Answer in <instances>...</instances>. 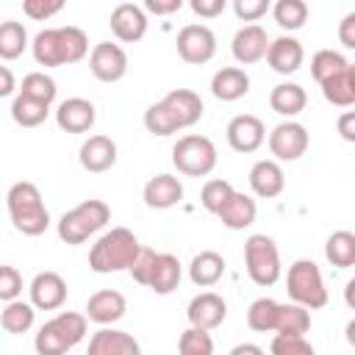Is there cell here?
I'll list each match as a JSON object with an SVG mask.
<instances>
[{"label": "cell", "instance_id": "obj_1", "mask_svg": "<svg viewBox=\"0 0 355 355\" xmlns=\"http://www.w3.org/2000/svg\"><path fill=\"white\" fill-rule=\"evenodd\" d=\"M202 97L191 89H172L144 111V128L153 136H172L202 119Z\"/></svg>", "mask_w": 355, "mask_h": 355}, {"label": "cell", "instance_id": "obj_2", "mask_svg": "<svg viewBox=\"0 0 355 355\" xmlns=\"http://www.w3.org/2000/svg\"><path fill=\"white\" fill-rule=\"evenodd\" d=\"M33 61L39 67H67L78 64L89 53V36L78 25H61V28H44L31 42Z\"/></svg>", "mask_w": 355, "mask_h": 355}, {"label": "cell", "instance_id": "obj_3", "mask_svg": "<svg viewBox=\"0 0 355 355\" xmlns=\"http://www.w3.org/2000/svg\"><path fill=\"white\" fill-rule=\"evenodd\" d=\"M141 252V244L133 230L128 227H111L103 236L94 239L89 250V269L97 275H111V272H130Z\"/></svg>", "mask_w": 355, "mask_h": 355}, {"label": "cell", "instance_id": "obj_4", "mask_svg": "<svg viewBox=\"0 0 355 355\" xmlns=\"http://www.w3.org/2000/svg\"><path fill=\"white\" fill-rule=\"evenodd\" d=\"M6 208L11 225L22 236H42L50 227V211L42 200V191L31 180H17L6 194Z\"/></svg>", "mask_w": 355, "mask_h": 355}, {"label": "cell", "instance_id": "obj_5", "mask_svg": "<svg viewBox=\"0 0 355 355\" xmlns=\"http://www.w3.org/2000/svg\"><path fill=\"white\" fill-rule=\"evenodd\" d=\"M86 330H89L86 313L61 311L39 327V333L33 338V349H36V355H67L86 338Z\"/></svg>", "mask_w": 355, "mask_h": 355}, {"label": "cell", "instance_id": "obj_6", "mask_svg": "<svg viewBox=\"0 0 355 355\" xmlns=\"http://www.w3.org/2000/svg\"><path fill=\"white\" fill-rule=\"evenodd\" d=\"M111 222V208L103 200H83L58 219V239L64 244H83Z\"/></svg>", "mask_w": 355, "mask_h": 355}, {"label": "cell", "instance_id": "obj_7", "mask_svg": "<svg viewBox=\"0 0 355 355\" xmlns=\"http://www.w3.org/2000/svg\"><path fill=\"white\" fill-rule=\"evenodd\" d=\"M286 291H288L291 302H297L308 311H319L327 305V288H324L322 272H319L316 261H311V258H297L288 266Z\"/></svg>", "mask_w": 355, "mask_h": 355}, {"label": "cell", "instance_id": "obj_8", "mask_svg": "<svg viewBox=\"0 0 355 355\" xmlns=\"http://www.w3.org/2000/svg\"><path fill=\"white\" fill-rule=\"evenodd\" d=\"M216 161H219L216 144L208 136L186 133V136H180L172 144V164L186 178H205V175H211Z\"/></svg>", "mask_w": 355, "mask_h": 355}, {"label": "cell", "instance_id": "obj_9", "mask_svg": "<svg viewBox=\"0 0 355 355\" xmlns=\"http://www.w3.org/2000/svg\"><path fill=\"white\" fill-rule=\"evenodd\" d=\"M244 269L250 280L261 288H269L280 280V250L272 236L252 233L244 241Z\"/></svg>", "mask_w": 355, "mask_h": 355}, {"label": "cell", "instance_id": "obj_10", "mask_svg": "<svg viewBox=\"0 0 355 355\" xmlns=\"http://www.w3.org/2000/svg\"><path fill=\"white\" fill-rule=\"evenodd\" d=\"M308 128L297 119H283L269 133V153L275 155V161H300L308 153Z\"/></svg>", "mask_w": 355, "mask_h": 355}, {"label": "cell", "instance_id": "obj_11", "mask_svg": "<svg viewBox=\"0 0 355 355\" xmlns=\"http://www.w3.org/2000/svg\"><path fill=\"white\" fill-rule=\"evenodd\" d=\"M178 55L186 64H208L216 55V36L202 22H189L178 31Z\"/></svg>", "mask_w": 355, "mask_h": 355}, {"label": "cell", "instance_id": "obj_12", "mask_svg": "<svg viewBox=\"0 0 355 355\" xmlns=\"http://www.w3.org/2000/svg\"><path fill=\"white\" fill-rule=\"evenodd\" d=\"M89 72L103 83H116L128 72V53L116 42H97L89 53Z\"/></svg>", "mask_w": 355, "mask_h": 355}, {"label": "cell", "instance_id": "obj_13", "mask_svg": "<svg viewBox=\"0 0 355 355\" xmlns=\"http://www.w3.org/2000/svg\"><path fill=\"white\" fill-rule=\"evenodd\" d=\"M225 136H227L230 150L250 155V153H255V150L266 141V125H263V119L255 116V114H236V116L227 122Z\"/></svg>", "mask_w": 355, "mask_h": 355}, {"label": "cell", "instance_id": "obj_14", "mask_svg": "<svg viewBox=\"0 0 355 355\" xmlns=\"http://www.w3.org/2000/svg\"><path fill=\"white\" fill-rule=\"evenodd\" d=\"M108 25H111V33H114L122 44H133V42H141V39H144L150 22H147L144 6L119 3V6H114L111 17H108Z\"/></svg>", "mask_w": 355, "mask_h": 355}, {"label": "cell", "instance_id": "obj_15", "mask_svg": "<svg viewBox=\"0 0 355 355\" xmlns=\"http://www.w3.org/2000/svg\"><path fill=\"white\" fill-rule=\"evenodd\" d=\"M269 44H272V39L266 36V31H263L261 25H241V28L233 33L230 53H233V58H236L241 67H250V64H258V61L266 58Z\"/></svg>", "mask_w": 355, "mask_h": 355}, {"label": "cell", "instance_id": "obj_16", "mask_svg": "<svg viewBox=\"0 0 355 355\" xmlns=\"http://www.w3.org/2000/svg\"><path fill=\"white\" fill-rule=\"evenodd\" d=\"M97 122V108L86 97H67L55 108V125L64 133H89Z\"/></svg>", "mask_w": 355, "mask_h": 355}, {"label": "cell", "instance_id": "obj_17", "mask_svg": "<svg viewBox=\"0 0 355 355\" xmlns=\"http://www.w3.org/2000/svg\"><path fill=\"white\" fill-rule=\"evenodd\" d=\"M28 291H31V302L36 311H58L67 302V280L50 269L33 275Z\"/></svg>", "mask_w": 355, "mask_h": 355}, {"label": "cell", "instance_id": "obj_18", "mask_svg": "<svg viewBox=\"0 0 355 355\" xmlns=\"http://www.w3.org/2000/svg\"><path fill=\"white\" fill-rule=\"evenodd\" d=\"M125 311H128V300H125L122 291H116V288H100V291H94L86 300V311L83 313H86L89 322L108 327V324H116L125 316Z\"/></svg>", "mask_w": 355, "mask_h": 355}, {"label": "cell", "instance_id": "obj_19", "mask_svg": "<svg viewBox=\"0 0 355 355\" xmlns=\"http://www.w3.org/2000/svg\"><path fill=\"white\" fill-rule=\"evenodd\" d=\"M227 316V302L216 294V291H200L197 297H191L189 308H186V319L191 327H202V330H214L225 322Z\"/></svg>", "mask_w": 355, "mask_h": 355}, {"label": "cell", "instance_id": "obj_20", "mask_svg": "<svg viewBox=\"0 0 355 355\" xmlns=\"http://www.w3.org/2000/svg\"><path fill=\"white\" fill-rule=\"evenodd\" d=\"M250 189L261 200H275L286 189V172L275 158H261L250 169Z\"/></svg>", "mask_w": 355, "mask_h": 355}, {"label": "cell", "instance_id": "obj_21", "mask_svg": "<svg viewBox=\"0 0 355 355\" xmlns=\"http://www.w3.org/2000/svg\"><path fill=\"white\" fill-rule=\"evenodd\" d=\"M305 61V47L300 39H294L291 33H283L277 39H272L269 53H266V64L277 72V75H294Z\"/></svg>", "mask_w": 355, "mask_h": 355}, {"label": "cell", "instance_id": "obj_22", "mask_svg": "<svg viewBox=\"0 0 355 355\" xmlns=\"http://www.w3.org/2000/svg\"><path fill=\"white\" fill-rule=\"evenodd\" d=\"M86 355H141V344L116 327H100L97 333H92Z\"/></svg>", "mask_w": 355, "mask_h": 355}, {"label": "cell", "instance_id": "obj_23", "mask_svg": "<svg viewBox=\"0 0 355 355\" xmlns=\"http://www.w3.org/2000/svg\"><path fill=\"white\" fill-rule=\"evenodd\" d=\"M144 205L147 208H155V211H166V208H175L180 200H183V183L180 178L169 175V172H161L155 178H150L144 183Z\"/></svg>", "mask_w": 355, "mask_h": 355}, {"label": "cell", "instance_id": "obj_24", "mask_svg": "<svg viewBox=\"0 0 355 355\" xmlns=\"http://www.w3.org/2000/svg\"><path fill=\"white\" fill-rule=\"evenodd\" d=\"M80 166L86 172H108L114 164H116V141L111 136H103V133H94L89 136L83 144H80Z\"/></svg>", "mask_w": 355, "mask_h": 355}, {"label": "cell", "instance_id": "obj_25", "mask_svg": "<svg viewBox=\"0 0 355 355\" xmlns=\"http://www.w3.org/2000/svg\"><path fill=\"white\" fill-rule=\"evenodd\" d=\"M250 92V75L241 67H222L211 78V94L222 103H236Z\"/></svg>", "mask_w": 355, "mask_h": 355}, {"label": "cell", "instance_id": "obj_26", "mask_svg": "<svg viewBox=\"0 0 355 355\" xmlns=\"http://www.w3.org/2000/svg\"><path fill=\"white\" fill-rule=\"evenodd\" d=\"M269 105H272L275 114H280V116H286V119H294L297 114L305 111L308 94H305V89H302L300 83L283 80V83H277V86L269 92Z\"/></svg>", "mask_w": 355, "mask_h": 355}, {"label": "cell", "instance_id": "obj_27", "mask_svg": "<svg viewBox=\"0 0 355 355\" xmlns=\"http://www.w3.org/2000/svg\"><path fill=\"white\" fill-rule=\"evenodd\" d=\"M225 258L219 255V252H214V250H202V252H197L194 258H191V263H189V280L197 286V288H211V286H216L219 280H222V275H225Z\"/></svg>", "mask_w": 355, "mask_h": 355}, {"label": "cell", "instance_id": "obj_28", "mask_svg": "<svg viewBox=\"0 0 355 355\" xmlns=\"http://www.w3.org/2000/svg\"><path fill=\"white\" fill-rule=\"evenodd\" d=\"M216 216L222 219V225H225L227 230H244V227H250V225L255 222L258 205H255V200H252L250 194L233 191V197L222 205V211H219Z\"/></svg>", "mask_w": 355, "mask_h": 355}, {"label": "cell", "instance_id": "obj_29", "mask_svg": "<svg viewBox=\"0 0 355 355\" xmlns=\"http://www.w3.org/2000/svg\"><path fill=\"white\" fill-rule=\"evenodd\" d=\"M180 277H183V266H180L178 255L158 252L155 266H153V277H150V286L147 288L155 291V294H172L180 286Z\"/></svg>", "mask_w": 355, "mask_h": 355}, {"label": "cell", "instance_id": "obj_30", "mask_svg": "<svg viewBox=\"0 0 355 355\" xmlns=\"http://www.w3.org/2000/svg\"><path fill=\"white\" fill-rule=\"evenodd\" d=\"M36 322V308L33 302H25V300H14V302H6V308L0 311V327L11 336H19V333H28Z\"/></svg>", "mask_w": 355, "mask_h": 355}, {"label": "cell", "instance_id": "obj_31", "mask_svg": "<svg viewBox=\"0 0 355 355\" xmlns=\"http://www.w3.org/2000/svg\"><path fill=\"white\" fill-rule=\"evenodd\" d=\"M324 258L336 269H349L355 266V233L349 230H333L324 241Z\"/></svg>", "mask_w": 355, "mask_h": 355}, {"label": "cell", "instance_id": "obj_32", "mask_svg": "<svg viewBox=\"0 0 355 355\" xmlns=\"http://www.w3.org/2000/svg\"><path fill=\"white\" fill-rule=\"evenodd\" d=\"M322 94L330 105H338V108L355 105V64H349L341 75L322 83Z\"/></svg>", "mask_w": 355, "mask_h": 355}, {"label": "cell", "instance_id": "obj_33", "mask_svg": "<svg viewBox=\"0 0 355 355\" xmlns=\"http://www.w3.org/2000/svg\"><path fill=\"white\" fill-rule=\"evenodd\" d=\"M277 313H280V302L272 297H258L250 302L247 308V327L255 333H275L277 327Z\"/></svg>", "mask_w": 355, "mask_h": 355}, {"label": "cell", "instance_id": "obj_34", "mask_svg": "<svg viewBox=\"0 0 355 355\" xmlns=\"http://www.w3.org/2000/svg\"><path fill=\"white\" fill-rule=\"evenodd\" d=\"M311 330V311L297 302H280L275 336H305Z\"/></svg>", "mask_w": 355, "mask_h": 355}, {"label": "cell", "instance_id": "obj_35", "mask_svg": "<svg viewBox=\"0 0 355 355\" xmlns=\"http://www.w3.org/2000/svg\"><path fill=\"white\" fill-rule=\"evenodd\" d=\"M28 47V31L22 22L17 19H6L0 22V58L3 61H14L25 53Z\"/></svg>", "mask_w": 355, "mask_h": 355}, {"label": "cell", "instance_id": "obj_36", "mask_svg": "<svg viewBox=\"0 0 355 355\" xmlns=\"http://www.w3.org/2000/svg\"><path fill=\"white\" fill-rule=\"evenodd\" d=\"M47 116H50V105L39 103V100H31L25 94H17L11 100V119L19 128H39Z\"/></svg>", "mask_w": 355, "mask_h": 355}, {"label": "cell", "instance_id": "obj_37", "mask_svg": "<svg viewBox=\"0 0 355 355\" xmlns=\"http://www.w3.org/2000/svg\"><path fill=\"white\" fill-rule=\"evenodd\" d=\"M272 17L283 31L294 33L308 22V3L305 0H277L272 6Z\"/></svg>", "mask_w": 355, "mask_h": 355}, {"label": "cell", "instance_id": "obj_38", "mask_svg": "<svg viewBox=\"0 0 355 355\" xmlns=\"http://www.w3.org/2000/svg\"><path fill=\"white\" fill-rule=\"evenodd\" d=\"M347 67H349V61H347L338 50H319V53H313V58H311V75H313V80H316L319 86L327 83L330 78L341 75Z\"/></svg>", "mask_w": 355, "mask_h": 355}, {"label": "cell", "instance_id": "obj_39", "mask_svg": "<svg viewBox=\"0 0 355 355\" xmlns=\"http://www.w3.org/2000/svg\"><path fill=\"white\" fill-rule=\"evenodd\" d=\"M19 94H25V97H31V100H39V103L50 105V103L55 100L58 89H55V80H53L47 72H39V69H36V72H28V75L22 78Z\"/></svg>", "mask_w": 355, "mask_h": 355}, {"label": "cell", "instance_id": "obj_40", "mask_svg": "<svg viewBox=\"0 0 355 355\" xmlns=\"http://www.w3.org/2000/svg\"><path fill=\"white\" fill-rule=\"evenodd\" d=\"M178 355H214V338L202 327H186L178 338Z\"/></svg>", "mask_w": 355, "mask_h": 355}, {"label": "cell", "instance_id": "obj_41", "mask_svg": "<svg viewBox=\"0 0 355 355\" xmlns=\"http://www.w3.org/2000/svg\"><path fill=\"white\" fill-rule=\"evenodd\" d=\"M233 183L230 180H225V178H214V180H208L205 186H202V191H200V202H202V208L208 211V214H219L222 211V205L233 197Z\"/></svg>", "mask_w": 355, "mask_h": 355}, {"label": "cell", "instance_id": "obj_42", "mask_svg": "<svg viewBox=\"0 0 355 355\" xmlns=\"http://www.w3.org/2000/svg\"><path fill=\"white\" fill-rule=\"evenodd\" d=\"M269 352L272 355H316L313 344L305 341V336H275Z\"/></svg>", "mask_w": 355, "mask_h": 355}, {"label": "cell", "instance_id": "obj_43", "mask_svg": "<svg viewBox=\"0 0 355 355\" xmlns=\"http://www.w3.org/2000/svg\"><path fill=\"white\" fill-rule=\"evenodd\" d=\"M22 294V275L17 272V266L3 263L0 266V300L3 302H14Z\"/></svg>", "mask_w": 355, "mask_h": 355}, {"label": "cell", "instance_id": "obj_44", "mask_svg": "<svg viewBox=\"0 0 355 355\" xmlns=\"http://www.w3.org/2000/svg\"><path fill=\"white\" fill-rule=\"evenodd\" d=\"M155 258H158V252H155V250H150V247H141V252H139L136 263L130 266V277H133L139 286H150V277H153V266H155Z\"/></svg>", "mask_w": 355, "mask_h": 355}, {"label": "cell", "instance_id": "obj_45", "mask_svg": "<svg viewBox=\"0 0 355 355\" xmlns=\"http://www.w3.org/2000/svg\"><path fill=\"white\" fill-rule=\"evenodd\" d=\"M266 11H269V0H233V14L241 22L255 25Z\"/></svg>", "mask_w": 355, "mask_h": 355}, {"label": "cell", "instance_id": "obj_46", "mask_svg": "<svg viewBox=\"0 0 355 355\" xmlns=\"http://www.w3.org/2000/svg\"><path fill=\"white\" fill-rule=\"evenodd\" d=\"M61 8H64V3H61V0H25V3H22L25 17L39 19V22L50 19V17H53V14H58Z\"/></svg>", "mask_w": 355, "mask_h": 355}, {"label": "cell", "instance_id": "obj_47", "mask_svg": "<svg viewBox=\"0 0 355 355\" xmlns=\"http://www.w3.org/2000/svg\"><path fill=\"white\" fill-rule=\"evenodd\" d=\"M189 8L202 19H214L227 8V0H191Z\"/></svg>", "mask_w": 355, "mask_h": 355}, {"label": "cell", "instance_id": "obj_48", "mask_svg": "<svg viewBox=\"0 0 355 355\" xmlns=\"http://www.w3.org/2000/svg\"><path fill=\"white\" fill-rule=\"evenodd\" d=\"M338 42L347 47V50H355V11L344 14L341 22H338Z\"/></svg>", "mask_w": 355, "mask_h": 355}, {"label": "cell", "instance_id": "obj_49", "mask_svg": "<svg viewBox=\"0 0 355 355\" xmlns=\"http://www.w3.org/2000/svg\"><path fill=\"white\" fill-rule=\"evenodd\" d=\"M336 130H338V136H341L344 141L355 144V111H344V114H338V119H336Z\"/></svg>", "mask_w": 355, "mask_h": 355}, {"label": "cell", "instance_id": "obj_50", "mask_svg": "<svg viewBox=\"0 0 355 355\" xmlns=\"http://www.w3.org/2000/svg\"><path fill=\"white\" fill-rule=\"evenodd\" d=\"M183 8V0H147L144 3V11L150 14H175Z\"/></svg>", "mask_w": 355, "mask_h": 355}, {"label": "cell", "instance_id": "obj_51", "mask_svg": "<svg viewBox=\"0 0 355 355\" xmlns=\"http://www.w3.org/2000/svg\"><path fill=\"white\" fill-rule=\"evenodd\" d=\"M17 89V80H14V72L11 67H0V97H11ZM17 97V94H14Z\"/></svg>", "mask_w": 355, "mask_h": 355}, {"label": "cell", "instance_id": "obj_52", "mask_svg": "<svg viewBox=\"0 0 355 355\" xmlns=\"http://www.w3.org/2000/svg\"><path fill=\"white\" fill-rule=\"evenodd\" d=\"M227 355H266V352H263V347H258L252 341H244V344H236Z\"/></svg>", "mask_w": 355, "mask_h": 355}, {"label": "cell", "instance_id": "obj_53", "mask_svg": "<svg viewBox=\"0 0 355 355\" xmlns=\"http://www.w3.org/2000/svg\"><path fill=\"white\" fill-rule=\"evenodd\" d=\"M344 302H347L349 311H355V277H349L344 283Z\"/></svg>", "mask_w": 355, "mask_h": 355}, {"label": "cell", "instance_id": "obj_54", "mask_svg": "<svg viewBox=\"0 0 355 355\" xmlns=\"http://www.w3.org/2000/svg\"><path fill=\"white\" fill-rule=\"evenodd\" d=\"M344 338H347L349 347H355V319L347 322V327H344Z\"/></svg>", "mask_w": 355, "mask_h": 355}]
</instances>
